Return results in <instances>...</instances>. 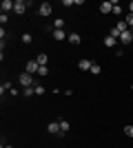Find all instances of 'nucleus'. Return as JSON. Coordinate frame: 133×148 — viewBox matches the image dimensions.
Here are the masks:
<instances>
[{
    "label": "nucleus",
    "instance_id": "17",
    "mask_svg": "<svg viewBox=\"0 0 133 148\" xmlns=\"http://www.w3.org/2000/svg\"><path fill=\"white\" fill-rule=\"evenodd\" d=\"M53 29H64V20H62V18H58L56 22H53Z\"/></svg>",
    "mask_w": 133,
    "mask_h": 148
},
{
    "label": "nucleus",
    "instance_id": "2",
    "mask_svg": "<svg viewBox=\"0 0 133 148\" xmlns=\"http://www.w3.org/2000/svg\"><path fill=\"white\" fill-rule=\"evenodd\" d=\"M38 69H40V64L36 60H29V62H27V73H29V75L38 73Z\"/></svg>",
    "mask_w": 133,
    "mask_h": 148
},
{
    "label": "nucleus",
    "instance_id": "14",
    "mask_svg": "<svg viewBox=\"0 0 133 148\" xmlns=\"http://www.w3.org/2000/svg\"><path fill=\"white\" fill-rule=\"evenodd\" d=\"M69 126H71V124L67 122V119H62V122H60V135H64V133L69 130Z\"/></svg>",
    "mask_w": 133,
    "mask_h": 148
},
{
    "label": "nucleus",
    "instance_id": "18",
    "mask_svg": "<svg viewBox=\"0 0 133 148\" xmlns=\"http://www.w3.org/2000/svg\"><path fill=\"white\" fill-rule=\"evenodd\" d=\"M38 75H42V77H47V75H49V69H47V66H40V69H38Z\"/></svg>",
    "mask_w": 133,
    "mask_h": 148
},
{
    "label": "nucleus",
    "instance_id": "9",
    "mask_svg": "<svg viewBox=\"0 0 133 148\" xmlns=\"http://www.w3.org/2000/svg\"><path fill=\"white\" fill-rule=\"evenodd\" d=\"M100 11L102 13H113V2H102V5H100Z\"/></svg>",
    "mask_w": 133,
    "mask_h": 148
},
{
    "label": "nucleus",
    "instance_id": "7",
    "mask_svg": "<svg viewBox=\"0 0 133 148\" xmlns=\"http://www.w3.org/2000/svg\"><path fill=\"white\" fill-rule=\"evenodd\" d=\"M38 13H40V16H49V13H51V5H49V2H42V5L38 7Z\"/></svg>",
    "mask_w": 133,
    "mask_h": 148
},
{
    "label": "nucleus",
    "instance_id": "11",
    "mask_svg": "<svg viewBox=\"0 0 133 148\" xmlns=\"http://www.w3.org/2000/svg\"><path fill=\"white\" fill-rule=\"evenodd\" d=\"M67 40H69L71 44H80V42H82V38L78 36V33H69V38H67Z\"/></svg>",
    "mask_w": 133,
    "mask_h": 148
},
{
    "label": "nucleus",
    "instance_id": "4",
    "mask_svg": "<svg viewBox=\"0 0 133 148\" xmlns=\"http://www.w3.org/2000/svg\"><path fill=\"white\" fill-rule=\"evenodd\" d=\"M13 7H16V2H13V0H2V13L13 11Z\"/></svg>",
    "mask_w": 133,
    "mask_h": 148
},
{
    "label": "nucleus",
    "instance_id": "24",
    "mask_svg": "<svg viewBox=\"0 0 133 148\" xmlns=\"http://www.w3.org/2000/svg\"><path fill=\"white\" fill-rule=\"evenodd\" d=\"M129 13H133V0L129 2Z\"/></svg>",
    "mask_w": 133,
    "mask_h": 148
},
{
    "label": "nucleus",
    "instance_id": "6",
    "mask_svg": "<svg viewBox=\"0 0 133 148\" xmlns=\"http://www.w3.org/2000/svg\"><path fill=\"white\" fill-rule=\"evenodd\" d=\"M53 38L60 42V40H67V38H69V33H64V29H53Z\"/></svg>",
    "mask_w": 133,
    "mask_h": 148
},
{
    "label": "nucleus",
    "instance_id": "10",
    "mask_svg": "<svg viewBox=\"0 0 133 148\" xmlns=\"http://www.w3.org/2000/svg\"><path fill=\"white\" fill-rule=\"evenodd\" d=\"M91 64H93V62H89V60H80V62H78V69H80V71H91Z\"/></svg>",
    "mask_w": 133,
    "mask_h": 148
},
{
    "label": "nucleus",
    "instance_id": "16",
    "mask_svg": "<svg viewBox=\"0 0 133 148\" xmlns=\"http://www.w3.org/2000/svg\"><path fill=\"white\" fill-rule=\"evenodd\" d=\"M22 95H25V97H31V95H36V91H33V86H27L25 91H22Z\"/></svg>",
    "mask_w": 133,
    "mask_h": 148
},
{
    "label": "nucleus",
    "instance_id": "3",
    "mask_svg": "<svg viewBox=\"0 0 133 148\" xmlns=\"http://www.w3.org/2000/svg\"><path fill=\"white\" fill-rule=\"evenodd\" d=\"M47 133H51V135H56V133H58V135H60V124H58V122H49V124H47Z\"/></svg>",
    "mask_w": 133,
    "mask_h": 148
},
{
    "label": "nucleus",
    "instance_id": "19",
    "mask_svg": "<svg viewBox=\"0 0 133 148\" xmlns=\"http://www.w3.org/2000/svg\"><path fill=\"white\" fill-rule=\"evenodd\" d=\"M33 91H36V95H42V93H44V86H42V84H36V86H33Z\"/></svg>",
    "mask_w": 133,
    "mask_h": 148
},
{
    "label": "nucleus",
    "instance_id": "12",
    "mask_svg": "<svg viewBox=\"0 0 133 148\" xmlns=\"http://www.w3.org/2000/svg\"><path fill=\"white\" fill-rule=\"evenodd\" d=\"M36 62H38L40 66H47V62H49V58H47V53H40V56L36 58Z\"/></svg>",
    "mask_w": 133,
    "mask_h": 148
},
{
    "label": "nucleus",
    "instance_id": "13",
    "mask_svg": "<svg viewBox=\"0 0 133 148\" xmlns=\"http://www.w3.org/2000/svg\"><path fill=\"white\" fill-rule=\"evenodd\" d=\"M115 44H118V40H115V38H111V36L104 38V47H109V49H111V47H115Z\"/></svg>",
    "mask_w": 133,
    "mask_h": 148
},
{
    "label": "nucleus",
    "instance_id": "23",
    "mask_svg": "<svg viewBox=\"0 0 133 148\" xmlns=\"http://www.w3.org/2000/svg\"><path fill=\"white\" fill-rule=\"evenodd\" d=\"M22 42H25V44L31 42V33H25V36H22Z\"/></svg>",
    "mask_w": 133,
    "mask_h": 148
},
{
    "label": "nucleus",
    "instance_id": "20",
    "mask_svg": "<svg viewBox=\"0 0 133 148\" xmlns=\"http://www.w3.org/2000/svg\"><path fill=\"white\" fill-rule=\"evenodd\" d=\"M124 135H127V137H133V124H131V126H124Z\"/></svg>",
    "mask_w": 133,
    "mask_h": 148
},
{
    "label": "nucleus",
    "instance_id": "25",
    "mask_svg": "<svg viewBox=\"0 0 133 148\" xmlns=\"http://www.w3.org/2000/svg\"><path fill=\"white\" fill-rule=\"evenodd\" d=\"M2 148H13V146H2Z\"/></svg>",
    "mask_w": 133,
    "mask_h": 148
},
{
    "label": "nucleus",
    "instance_id": "8",
    "mask_svg": "<svg viewBox=\"0 0 133 148\" xmlns=\"http://www.w3.org/2000/svg\"><path fill=\"white\" fill-rule=\"evenodd\" d=\"M120 42H124V44L133 42V33H131V29H129V31H124V33L120 36Z\"/></svg>",
    "mask_w": 133,
    "mask_h": 148
},
{
    "label": "nucleus",
    "instance_id": "15",
    "mask_svg": "<svg viewBox=\"0 0 133 148\" xmlns=\"http://www.w3.org/2000/svg\"><path fill=\"white\" fill-rule=\"evenodd\" d=\"M100 71H102V66L98 64V62H93V64H91V73H93V75H100Z\"/></svg>",
    "mask_w": 133,
    "mask_h": 148
},
{
    "label": "nucleus",
    "instance_id": "5",
    "mask_svg": "<svg viewBox=\"0 0 133 148\" xmlns=\"http://www.w3.org/2000/svg\"><path fill=\"white\" fill-rule=\"evenodd\" d=\"M13 11L18 13V16H22V13L27 11V2H22V0H18V2H16V7H13Z\"/></svg>",
    "mask_w": 133,
    "mask_h": 148
},
{
    "label": "nucleus",
    "instance_id": "21",
    "mask_svg": "<svg viewBox=\"0 0 133 148\" xmlns=\"http://www.w3.org/2000/svg\"><path fill=\"white\" fill-rule=\"evenodd\" d=\"M113 13H115V16H120V13H122V7L118 5V2H113Z\"/></svg>",
    "mask_w": 133,
    "mask_h": 148
},
{
    "label": "nucleus",
    "instance_id": "22",
    "mask_svg": "<svg viewBox=\"0 0 133 148\" xmlns=\"http://www.w3.org/2000/svg\"><path fill=\"white\" fill-rule=\"evenodd\" d=\"M127 25H129V29H133V13L127 16Z\"/></svg>",
    "mask_w": 133,
    "mask_h": 148
},
{
    "label": "nucleus",
    "instance_id": "1",
    "mask_svg": "<svg viewBox=\"0 0 133 148\" xmlns=\"http://www.w3.org/2000/svg\"><path fill=\"white\" fill-rule=\"evenodd\" d=\"M20 84H22V86H36V82H33V75H29V73H22L20 75Z\"/></svg>",
    "mask_w": 133,
    "mask_h": 148
}]
</instances>
